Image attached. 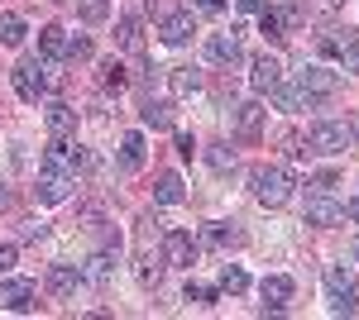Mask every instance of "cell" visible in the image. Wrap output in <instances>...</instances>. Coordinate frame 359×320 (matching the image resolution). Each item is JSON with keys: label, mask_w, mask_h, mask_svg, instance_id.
<instances>
[{"label": "cell", "mask_w": 359, "mask_h": 320, "mask_svg": "<svg viewBox=\"0 0 359 320\" xmlns=\"http://www.w3.org/2000/svg\"><path fill=\"white\" fill-rule=\"evenodd\" d=\"M345 215H350V220H359V196H350V201H345Z\"/></svg>", "instance_id": "39"}, {"label": "cell", "mask_w": 359, "mask_h": 320, "mask_svg": "<svg viewBox=\"0 0 359 320\" xmlns=\"http://www.w3.org/2000/svg\"><path fill=\"white\" fill-rule=\"evenodd\" d=\"M259 125H264V106L259 101H245V106L235 110V130L240 134H259Z\"/></svg>", "instance_id": "22"}, {"label": "cell", "mask_w": 359, "mask_h": 320, "mask_svg": "<svg viewBox=\"0 0 359 320\" xmlns=\"http://www.w3.org/2000/svg\"><path fill=\"white\" fill-rule=\"evenodd\" d=\"M249 81H254V91H273L283 86V67H278V57H254V67H249Z\"/></svg>", "instance_id": "12"}, {"label": "cell", "mask_w": 359, "mask_h": 320, "mask_svg": "<svg viewBox=\"0 0 359 320\" xmlns=\"http://www.w3.org/2000/svg\"><path fill=\"white\" fill-rule=\"evenodd\" d=\"M306 220H311V225H321V230H331V225L345 220V206L331 201V191H311V201H306Z\"/></svg>", "instance_id": "6"}, {"label": "cell", "mask_w": 359, "mask_h": 320, "mask_svg": "<svg viewBox=\"0 0 359 320\" xmlns=\"http://www.w3.org/2000/svg\"><path fill=\"white\" fill-rule=\"evenodd\" d=\"M120 167L125 172H139L144 167V134H125L120 139Z\"/></svg>", "instance_id": "18"}, {"label": "cell", "mask_w": 359, "mask_h": 320, "mask_svg": "<svg viewBox=\"0 0 359 320\" xmlns=\"http://www.w3.org/2000/svg\"><path fill=\"white\" fill-rule=\"evenodd\" d=\"M0 43L5 48H20L25 43V20L20 15H0Z\"/></svg>", "instance_id": "24"}, {"label": "cell", "mask_w": 359, "mask_h": 320, "mask_svg": "<svg viewBox=\"0 0 359 320\" xmlns=\"http://www.w3.org/2000/svg\"><path fill=\"white\" fill-rule=\"evenodd\" d=\"M249 287V277H245V267H235V263H225L221 267V292H230V296H240Z\"/></svg>", "instance_id": "25"}, {"label": "cell", "mask_w": 359, "mask_h": 320, "mask_svg": "<svg viewBox=\"0 0 359 320\" xmlns=\"http://www.w3.org/2000/svg\"><path fill=\"white\" fill-rule=\"evenodd\" d=\"M163 263H168V267H192V263H196V239H192V230H168V239H163Z\"/></svg>", "instance_id": "4"}, {"label": "cell", "mask_w": 359, "mask_h": 320, "mask_svg": "<svg viewBox=\"0 0 359 320\" xmlns=\"http://www.w3.org/2000/svg\"><path fill=\"white\" fill-rule=\"evenodd\" d=\"M43 287H48L57 301H67V296H77V292L86 287V277H82V267L57 263V267H48V282H43Z\"/></svg>", "instance_id": "8"}, {"label": "cell", "mask_w": 359, "mask_h": 320, "mask_svg": "<svg viewBox=\"0 0 359 320\" xmlns=\"http://www.w3.org/2000/svg\"><path fill=\"white\" fill-rule=\"evenodd\" d=\"M177 153H182V158H192V153H196V139H192V134L177 130Z\"/></svg>", "instance_id": "37"}, {"label": "cell", "mask_w": 359, "mask_h": 320, "mask_svg": "<svg viewBox=\"0 0 359 320\" xmlns=\"http://www.w3.org/2000/svg\"><path fill=\"white\" fill-rule=\"evenodd\" d=\"M158 277H163V253L144 249V253H139V282H144V287H158Z\"/></svg>", "instance_id": "21"}, {"label": "cell", "mask_w": 359, "mask_h": 320, "mask_svg": "<svg viewBox=\"0 0 359 320\" xmlns=\"http://www.w3.org/2000/svg\"><path fill=\"white\" fill-rule=\"evenodd\" d=\"M206 57H211V62H221V67H235V62L245 57V48H240V34H235V29H230V34H211Z\"/></svg>", "instance_id": "10"}, {"label": "cell", "mask_w": 359, "mask_h": 320, "mask_svg": "<svg viewBox=\"0 0 359 320\" xmlns=\"http://www.w3.org/2000/svg\"><path fill=\"white\" fill-rule=\"evenodd\" d=\"M106 15H111V5H106V0H82V20L96 25V20H106Z\"/></svg>", "instance_id": "31"}, {"label": "cell", "mask_w": 359, "mask_h": 320, "mask_svg": "<svg viewBox=\"0 0 359 320\" xmlns=\"http://www.w3.org/2000/svg\"><path fill=\"white\" fill-rule=\"evenodd\" d=\"M326 301H331L335 316H355L359 311V296H355V282L345 267H326Z\"/></svg>", "instance_id": "3"}, {"label": "cell", "mask_w": 359, "mask_h": 320, "mask_svg": "<svg viewBox=\"0 0 359 320\" xmlns=\"http://www.w3.org/2000/svg\"><path fill=\"white\" fill-rule=\"evenodd\" d=\"M206 239L216 244V249H225V244H235V239H240V235H235V230H230V225H225V220H216V225H211V230H206Z\"/></svg>", "instance_id": "30"}, {"label": "cell", "mask_w": 359, "mask_h": 320, "mask_svg": "<svg viewBox=\"0 0 359 320\" xmlns=\"http://www.w3.org/2000/svg\"><path fill=\"white\" fill-rule=\"evenodd\" d=\"M43 235H48V225H39V220H29V225H25V239H43Z\"/></svg>", "instance_id": "38"}, {"label": "cell", "mask_w": 359, "mask_h": 320, "mask_svg": "<svg viewBox=\"0 0 359 320\" xmlns=\"http://www.w3.org/2000/svg\"><path fill=\"white\" fill-rule=\"evenodd\" d=\"M259 34H264V39H283V15L264 5V10H259Z\"/></svg>", "instance_id": "26"}, {"label": "cell", "mask_w": 359, "mask_h": 320, "mask_svg": "<svg viewBox=\"0 0 359 320\" xmlns=\"http://www.w3.org/2000/svg\"><path fill=\"white\" fill-rule=\"evenodd\" d=\"M149 10H154L158 20H168V15H177V0H149Z\"/></svg>", "instance_id": "35"}, {"label": "cell", "mask_w": 359, "mask_h": 320, "mask_svg": "<svg viewBox=\"0 0 359 320\" xmlns=\"http://www.w3.org/2000/svg\"><path fill=\"white\" fill-rule=\"evenodd\" d=\"M297 86H306L311 96H331L335 86H340V77H335L331 67H321V62H306L302 72H297Z\"/></svg>", "instance_id": "11"}, {"label": "cell", "mask_w": 359, "mask_h": 320, "mask_svg": "<svg viewBox=\"0 0 359 320\" xmlns=\"http://www.w3.org/2000/svg\"><path fill=\"white\" fill-rule=\"evenodd\" d=\"M335 5H340V0H335Z\"/></svg>", "instance_id": "43"}, {"label": "cell", "mask_w": 359, "mask_h": 320, "mask_svg": "<svg viewBox=\"0 0 359 320\" xmlns=\"http://www.w3.org/2000/svg\"><path fill=\"white\" fill-rule=\"evenodd\" d=\"M206 158H211V167H216V172H230V167H235V148H230V144H216Z\"/></svg>", "instance_id": "28"}, {"label": "cell", "mask_w": 359, "mask_h": 320, "mask_svg": "<svg viewBox=\"0 0 359 320\" xmlns=\"http://www.w3.org/2000/svg\"><path fill=\"white\" fill-rule=\"evenodd\" d=\"M187 301H196V306H216V296H221V287H201V282H187Z\"/></svg>", "instance_id": "27"}, {"label": "cell", "mask_w": 359, "mask_h": 320, "mask_svg": "<svg viewBox=\"0 0 359 320\" xmlns=\"http://www.w3.org/2000/svg\"><path fill=\"white\" fill-rule=\"evenodd\" d=\"M259 296H264V311H287V301H292V277H283V272H273V277H264L259 282Z\"/></svg>", "instance_id": "9"}, {"label": "cell", "mask_w": 359, "mask_h": 320, "mask_svg": "<svg viewBox=\"0 0 359 320\" xmlns=\"http://www.w3.org/2000/svg\"><path fill=\"white\" fill-rule=\"evenodd\" d=\"M101 86H106V91H120V86H125V67H120V62H106V67H101Z\"/></svg>", "instance_id": "29"}, {"label": "cell", "mask_w": 359, "mask_h": 320, "mask_svg": "<svg viewBox=\"0 0 359 320\" xmlns=\"http://www.w3.org/2000/svg\"><path fill=\"white\" fill-rule=\"evenodd\" d=\"M240 10H249V15H259V10H264V0H240Z\"/></svg>", "instance_id": "40"}, {"label": "cell", "mask_w": 359, "mask_h": 320, "mask_svg": "<svg viewBox=\"0 0 359 320\" xmlns=\"http://www.w3.org/2000/svg\"><path fill=\"white\" fill-rule=\"evenodd\" d=\"M249 191L259 206H287L292 196V172L287 167H254L249 172Z\"/></svg>", "instance_id": "1"}, {"label": "cell", "mask_w": 359, "mask_h": 320, "mask_svg": "<svg viewBox=\"0 0 359 320\" xmlns=\"http://www.w3.org/2000/svg\"><path fill=\"white\" fill-rule=\"evenodd\" d=\"M48 134H53V139L77 134V110L67 106V101H53V106H48Z\"/></svg>", "instance_id": "15"}, {"label": "cell", "mask_w": 359, "mask_h": 320, "mask_svg": "<svg viewBox=\"0 0 359 320\" xmlns=\"http://www.w3.org/2000/svg\"><path fill=\"white\" fill-rule=\"evenodd\" d=\"M0 301H5L10 311H20V316H29V311L39 306V282H29V277H10V282L0 287Z\"/></svg>", "instance_id": "5"}, {"label": "cell", "mask_w": 359, "mask_h": 320, "mask_svg": "<svg viewBox=\"0 0 359 320\" xmlns=\"http://www.w3.org/2000/svg\"><path fill=\"white\" fill-rule=\"evenodd\" d=\"M15 258H20V253H15V244H0V272H10Z\"/></svg>", "instance_id": "36"}, {"label": "cell", "mask_w": 359, "mask_h": 320, "mask_svg": "<svg viewBox=\"0 0 359 320\" xmlns=\"http://www.w3.org/2000/svg\"><path fill=\"white\" fill-rule=\"evenodd\" d=\"M39 53H43V62H57V57L67 53V34H62V25L39 29Z\"/></svg>", "instance_id": "17"}, {"label": "cell", "mask_w": 359, "mask_h": 320, "mask_svg": "<svg viewBox=\"0 0 359 320\" xmlns=\"http://www.w3.org/2000/svg\"><path fill=\"white\" fill-rule=\"evenodd\" d=\"M5 206H10V191H5V187H0V211H5Z\"/></svg>", "instance_id": "42"}, {"label": "cell", "mask_w": 359, "mask_h": 320, "mask_svg": "<svg viewBox=\"0 0 359 320\" xmlns=\"http://www.w3.org/2000/svg\"><path fill=\"white\" fill-rule=\"evenodd\" d=\"M273 101H278V110H292L297 115V110H316L321 96H311L306 86H273Z\"/></svg>", "instance_id": "13"}, {"label": "cell", "mask_w": 359, "mask_h": 320, "mask_svg": "<svg viewBox=\"0 0 359 320\" xmlns=\"http://www.w3.org/2000/svg\"><path fill=\"white\" fill-rule=\"evenodd\" d=\"M192 34H196V20L187 15V10H177V15H168V20H163V43H172V48H182Z\"/></svg>", "instance_id": "14"}, {"label": "cell", "mask_w": 359, "mask_h": 320, "mask_svg": "<svg viewBox=\"0 0 359 320\" xmlns=\"http://www.w3.org/2000/svg\"><path fill=\"white\" fill-rule=\"evenodd\" d=\"M67 158H72V172H91V167H96V158H91L86 148H72Z\"/></svg>", "instance_id": "32"}, {"label": "cell", "mask_w": 359, "mask_h": 320, "mask_svg": "<svg viewBox=\"0 0 359 320\" xmlns=\"http://www.w3.org/2000/svg\"><path fill=\"white\" fill-rule=\"evenodd\" d=\"M196 5H201V10H221L225 0H196Z\"/></svg>", "instance_id": "41"}, {"label": "cell", "mask_w": 359, "mask_h": 320, "mask_svg": "<svg viewBox=\"0 0 359 320\" xmlns=\"http://www.w3.org/2000/svg\"><path fill=\"white\" fill-rule=\"evenodd\" d=\"M15 91H20V101H29V106H34V101L48 91L43 67H39V62H20V67H15Z\"/></svg>", "instance_id": "7"}, {"label": "cell", "mask_w": 359, "mask_h": 320, "mask_svg": "<svg viewBox=\"0 0 359 320\" xmlns=\"http://www.w3.org/2000/svg\"><path fill=\"white\" fill-rule=\"evenodd\" d=\"M172 120H177L172 101H149V106H144V125H149V130H172Z\"/></svg>", "instance_id": "19"}, {"label": "cell", "mask_w": 359, "mask_h": 320, "mask_svg": "<svg viewBox=\"0 0 359 320\" xmlns=\"http://www.w3.org/2000/svg\"><path fill=\"white\" fill-rule=\"evenodd\" d=\"M350 144H355V130L340 125V120H321V125H311V134H306V148L311 153H326V158L345 153Z\"/></svg>", "instance_id": "2"}, {"label": "cell", "mask_w": 359, "mask_h": 320, "mask_svg": "<svg viewBox=\"0 0 359 320\" xmlns=\"http://www.w3.org/2000/svg\"><path fill=\"white\" fill-rule=\"evenodd\" d=\"M168 86H172L177 96H192L196 86H201V72H196V67H172V72H168Z\"/></svg>", "instance_id": "23"}, {"label": "cell", "mask_w": 359, "mask_h": 320, "mask_svg": "<svg viewBox=\"0 0 359 320\" xmlns=\"http://www.w3.org/2000/svg\"><path fill=\"white\" fill-rule=\"evenodd\" d=\"M154 201H158V206H182V201H187L182 177H177V172H163V177H158V187H154Z\"/></svg>", "instance_id": "16"}, {"label": "cell", "mask_w": 359, "mask_h": 320, "mask_svg": "<svg viewBox=\"0 0 359 320\" xmlns=\"http://www.w3.org/2000/svg\"><path fill=\"white\" fill-rule=\"evenodd\" d=\"M335 187H340L335 172H316V177H311V191H335Z\"/></svg>", "instance_id": "33"}, {"label": "cell", "mask_w": 359, "mask_h": 320, "mask_svg": "<svg viewBox=\"0 0 359 320\" xmlns=\"http://www.w3.org/2000/svg\"><path fill=\"white\" fill-rule=\"evenodd\" d=\"M115 39H120V48H130V53H139V48H144V25H139L135 15H125V20L115 25Z\"/></svg>", "instance_id": "20"}, {"label": "cell", "mask_w": 359, "mask_h": 320, "mask_svg": "<svg viewBox=\"0 0 359 320\" xmlns=\"http://www.w3.org/2000/svg\"><path fill=\"white\" fill-rule=\"evenodd\" d=\"M67 57H91V39H67Z\"/></svg>", "instance_id": "34"}]
</instances>
